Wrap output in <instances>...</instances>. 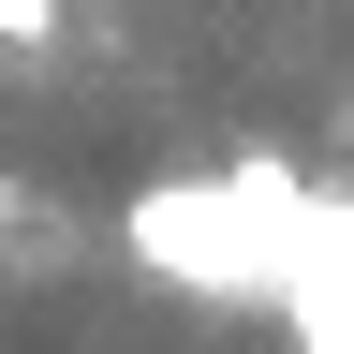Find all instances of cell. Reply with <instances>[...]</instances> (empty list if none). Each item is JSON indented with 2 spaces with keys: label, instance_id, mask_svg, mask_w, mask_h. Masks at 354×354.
I'll use <instances>...</instances> for the list:
<instances>
[{
  "label": "cell",
  "instance_id": "cell-1",
  "mask_svg": "<svg viewBox=\"0 0 354 354\" xmlns=\"http://www.w3.org/2000/svg\"><path fill=\"white\" fill-rule=\"evenodd\" d=\"M118 236L148 281L207 295V310H281L295 266H354V192L251 148V162H207V177H148L118 207Z\"/></svg>",
  "mask_w": 354,
  "mask_h": 354
},
{
  "label": "cell",
  "instance_id": "cell-2",
  "mask_svg": "<svg viewBox=\"0 0 354 354\" xmlns=\"http://www.w3.org/2000/svg\"><path fill=\"white\" fill-rule=\"evenodd\" d=\"M281 325H295V354H354V266H295Z\"/></svg>",
  "mask_w": 354,
  "mask_h": 354
},
{
  "label": "cell",
  "instance_id": "cell-3",
  "mask_svg": "<svg viewBox=\"0 0 354 354\" xmlns=\"http://www.w3.org/2000/svg\"><path fill=\"white\" fill-rule=\"evenodd\" d=\"M0 44H59V0H0Z\"/></svg>",
  "mask_w": 354,
  "mask_h": 354
}]
</instances>
